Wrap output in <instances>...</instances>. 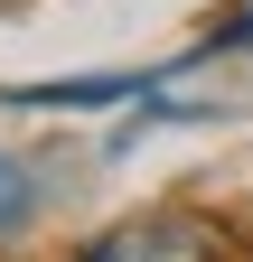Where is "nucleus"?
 I'll list each match as a JSON object with an SVG mask.
<instances>
[{
	"label": "nucleus",
	"mask_w": 253,
	"mask_h": 262,
	"mask_svg": "<svg viewBox=\"0 0 253 262\" xmlns=\"http://www.w3.org/2000/svg\"><path fill=\"white\" fill-rule=\"evenodd\" d=\"M75 262H225V234H216L206 215H132V225H113V234H94Z\"/></svg>",
	"instance_id": "1"
}]
</instances>
